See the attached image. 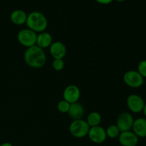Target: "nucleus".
Masks as SVG:
<instances>
[{
  "label": "nucleus",
  "mask_w": 146,
  "mask_h": 146,
  "mask_svg": "<svg viewBox=\"0 0 146 146\" xmlns=\"http://www.w3.org/2000/svg\"><path fill=\"white\" fill-rule=\"evenodd\" d=\"M24 58L26 64L34 68H41L46 62V56L44 49L37 45L27 48L24 52Z\"/></svg>",
  "instance_id": "1"
},
{
  "label": "nucleus",
  "mask_w": 146,
  "mask_h": 146,
  "mask_svg": "<svg viewBox=\"0 0 146 146\" xmlns=\"http://www.w3.org/2000/svg\"><path fill=\"white\" fill-rule=\"evenodd\" d=\"M26 24L28 29L39 34L45 31L48 26V21L44 14L40 11H34L27 15Z\"/></svg>",
  "instance_id": "2"
},
{
  "label": "nucleus",
  "mask_w": 146,
  "mask_h": 146,
  "mask_svg": "<svg viewBox=\"0 0 146 146\" xmlns=\"http://www.w3.org/2000/svg\"><path fill=\"white\" fill-rule=\"evenodd\" d=\"M90 126L86 121L83 119L74 120L69 126V131L71 135L76 138H82L88 135Z\"/></svg>",
  "instance_id": "3"
},
{
  "label": "nucleus",
  "mask_w": 146,
  "mask_h": 146,
  "mask_svg": "<svg viewBox=\"0 0 146 146\" xmlns=\"http://www.w3.org/2000/svg\"><path fill=\"white\" fill-rule=\"evenodd\" d=\"M37 34L29 29H24L19 31L17 39L19 44L27 48L36 45Z\"/></svg>",
  "instance_id": "4"
},
{
  "label": "nucleus",
  "mask_w": 146,
  "mask_h": 146,
  "mask_svg": "<svg viewBox=\"0 0 146 146\" xmlns=\"http://www.w3.org/2000/svg\"><path fill=\"white\" fill-rule=\"evenodd\" d=\"M123 81L128 86L137 88L143 85L144 78L138 72V71L131 70L124 74Z\"/></svg>",
  "instance_id": "5"
},
{
  "label": "nucleus",
  "mask_w": 146,
  "mask_h": 146,
  "mask_svg": "<svg viewBox=\"0 0 146 146\" xmlns=\"http://www.w3.org/2000/svg\"><path fill=\"white\" fill-rule=\"evenodd\" d=\"M134 123L133 116L130 113L123 112L118 115L116 125L121 132L131 131Z\"/></svg>",
  "instance_id": "6"
},
{
  "label": "nucleus",
  "mask_w": 146,
  "mask_h": 146,
  "mask_svg": "<svg viewBox=\"0 0 146 146\" xmlns=\"http://www.w3.org/2000/svg\"><path fill=\"white\" fill-rule=\"evenodd\" d=\"M126 104L128 109L133 113H138L143 111L145 102L143 98L137 94H131L126 99Z\"/></svg>",
  "instance_id": "7"
},
{
  "label": "nucleus",
  "mask_w": 146,
  "mask_h": 146,
  "mask_svg": "<svg viewBox=\"0 0 146 146\" xmlns=\"http://www.w3.org/2000/svg\"><path fill=\"white\" fill-rule=\"evenodd\" d=\"M88 136L93 143L97 144L104 143L107 138L106 130L100 125L90 128Z\"/></svg>",
  "instance_id": "8"
},
{
  "label": "nucleus",
  "mask_w": 146,
  "mask_h": 146,
  "mask_svg": "<svg viewBox=\"0 0 146 146\" xmlns=\"http://www.w3.org/2000/svg\"><path fill=\"white\" fill-rule=\"evenodd\" d=\"M64 100L69 104H74L78 102L81 96V91L76 85H69L64 89L63 93Z\"/></svg>",
  "instance_id": "9"
},
{
  "label": "nucleus",
  "mask_w": 146,
  "mask_h": 146,
  "mask_svg": "<svg viewBox=\"0 0 146 146\" xmlns=\"http://www.w3.org/2000/svg\"><path fill=\"white\" fill-rule=\"evenodd\" d=\"M118 140L123 146H136L138 143V137L131 131L121 132Z\"/></svg>",
  "instance_id": "10"
},
{
  "label": "nucleus",
  "mask_w": 146,
  "mask_h": 146,
  "mask_svg": "<svg viewBox=\"0 0 146 146\" xmlns=\"http://www.w3.org/2000/svg\"><path fill=\"white\" fill-rule=\"evenodd\" d=\"M50 54L54 59H63L66 54V46L61 41H56L50 46Z\"/></svg>",
  "instance_id": "11"
},
{
  "label": "nucleus",
  "mask_w": 146,
  "mask_h": 146,
  "mask_svg": "<svg viewBox=\"0 0 146 146\" xmlns=\"http://www.w3.org/2000/svg\"><path fill=\"white\" fill-rule=\"evenodd\" d=\"M133 132L138 138H146V119L143 118H138L134 120L133 125Z\"/></svg>",
  "instance_id": "12"
},
{
  "label": "nucleus",
  "mask_w": 146,
  "mask_h": 146,
  "mask_svg": "<svg viewBox=\"0 0 146 146\" xmlns=\"http://www.w3.org/2000/svg\"><path fill=\"white\" fill-rule=\"evenodd\" d=\"M84 113L85 110L84 106L78 102L71 104L68 111V115L74 120L81 119L84 115Z\"/></svg>",
  "instance_id": "13"
},
{
  "label": "nucleus",
  "mask_w": 146,
  "mask_h": 146,
  "mask_svg": "<svg viewBox=\"0 0 146 146\" xmlns=\"http://www.w3.org/2000/svg\"><path fill=\"white\" fill-rule=\"evenodd\" d=\"M52 41V36L49 33L43 31V32L37 34L36 45H37L41 48H48V47H50V46L53 43Z\"/></svg>",
  "instance_id": "14"
},
{
  "label": "nucleus",
  "mask_w": 146,
  "mask_h": 146,
  "mask_svg": "<svg viewBox=\"0 0 146 146\" xmlns=\"http://www.w3.org/2000/svg\"><path fill=\"white\" fill-rule=\"evenodd\" d=\"M27 19V13L21 9L14 10L10 14V19L11 22L16 25H22L26 24Z\"/></svg>",
  "instance_id": "15"
},
{
  "label": "nucleus",
  "mask_w": 146,
  "mask_h": 146,
  "mask_svg": "<svg viewBox=\"0 0 146 146\" xmlns=\"http://www.w3.org/2000/svg\"><path fill=\"white\" fill-rule=\"evenodd\" d=\"M101 121H102V117H101V114L98 112L94 111V112H91L88 115L86 122L88 125L90 126V128H91V127L100 125Z\"/></svg>",
  "instance_id": "16"
},
{
  "label": "nucleus",
  "mask_w": 146,
  "mask_h": 146,
  "mask_svg": "<svg viewBox=\"0 0 146 146\" xmlns=\"http://www.w3.org/2000/svg\"><path fill=\"white\" fill-rule=\"evenodd\" d=\"M106 132L107 137H108L110 138H112V139L118 138L120 133H121V131L118 129L116 125H109L107 128V129L106 130Z\"/></svg>",
  "instance_id": "17"
},
{
  "label": "nucleus",
  "mask_w": 146,
  "mask_h": 146,
  "mask_svg": "<svg viewBox=\"0 0 146 146\" xmlns=\"http://www.w3.org/2000/svg\"><path fill=\"white\" fill-rule=\"evenodd\" d=\"M70 105H71V104L67 102L65 100H62V101H60L57 104V109L60 113H68L70 108Z\"/></svg>",
  "instance_id": "18"
},
{
  "label": "nucleus",
  "mask_w": 146,
  "mask_h": 146,
  "mask_svg": "<svg viewBox=\"0 0 146 146\" xmlns=\"http://www.w3.org/2000/svg\"><path fill=\"white\" fill-rule=\"evenodd\" d=\"M64 61L63 59H54L52 63V67L55 71H60L61 70L64 69Z\"/></svg>",
  "instance_id": "19"
},
{
  "label": "nucleus",
  "mask_w": 146,
  "mask_h": 146,
  "mask_svg": "<svg viewBox=\"0 0 146 146\" xmlns=\"http://www.w3.org/2000/svg\"><path fill=\"white\" fill-rule=\"evenodd\" d=\"M138 72L143 78H146V60H143L138 64Z\"/></svg>",
  "instance_id": "20"
},
{
  "label": "nucleus",
  "mask_w": 146,
  "mask_h": 146,
  "mask_svg": "<svg viewBox=\"0 0 146 146\" xmlns=\"http://www.w3.org/2000/svg\"><path fill=\"white\" fill-rule=\"evenodd\" d=\"M96 1L101 4H108L112 2L113 0H96Z\"/></svg>",
  "instance_id": "21"
},
{
  "label": "nucleus",
  "mask_w": 146,
  "mask_h": 146,
  "mask_svg": "<svg viewBox=\"0 0 146 146\" xmlns=\"http://www.w3.org/2000/svg\"><path fill=\"white\" fill-rule=\"evenodd\" d=\"M0 146H14L11 143H4L1 144Z\"/></svg>",
  "instance_id": "22"
},
{
  "label": "nucleus",
  "mask_w": 146,
  "mask_h": 146,
  "mask_svg": "<svg viewBox=\"0 0 146 146\" xmlns=\"http://www.w3.org/2000/svg\"><path fill=\"white\" fill-rule=\"evenodd\" d=\"M143 112L145 116H146V104H145V105H144L143 109Z\"/></svg>",
  "instance_id": "23"
},
{
  "label": "nucleus",
  "mask_w": 146,
  "mask_h": 146,
  "mask_svg": "<svg viewBox=\"0 0 146 146\" xmlns=\"http://www.w3.org/2000/svg\"><path fill=\"white\" fill-rule=\"evenodd\" d=\"M116 1H125V0H116Z\"/></svg>",
  "instance_id": "24"
}]
</instances>
